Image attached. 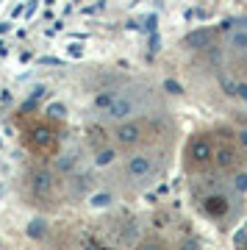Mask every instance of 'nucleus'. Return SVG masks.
<instances>
[{
	"label": "nucleus",
	"instance_id": "29",
	"mask_svg": "<svg viewBox=\"0 0 247 250\" xmlns=\"http://www.w3.org/2000/svg\"><path fill=\"white\" fill-rule=\"evenodd\" d=\"M34 11H36V0H31V6H28V9H25V14H28V17H31Z\"/></svg>",
	"mask_w": 247,
	"mask_h": 250
},
{
	"label": "nucleus",
	"instance_id": "10",
	"mask_svg": "<svg viewBox=\"0 0 247 250\" xmlns=\"http://www.w3.org/2000/svg\"><path fill=\"white\" fill-rule=\"evenodd\" d=\"M34 189H36V192H50V189H53V178H50V172H44V170L34 172Z\"/></svg>",
	"mask_w": 247,
	"mask_h": 250
},
{
	"label": "nucleus",
	"instance_id": "16",
	"mask_svg": "<svg viewBox=\"0 0 247 250\" xmlns=\"http://www.w3.org/2000/svg\"><path fill=\"white\" fill-rule=\"evenodd\" d=\"M220 86H222V92H225L228 98H236V81H233V78H228V75H220Z\"/></svg>",
	"mask_w": 247,
	"mask_h": 250
},
{
	"label": "nucleus",
	"instance_id": "11",
	"mask_svg": "<svg viewBox=\"0 0 247 250\" xmlns=\"http://www.w3.org/2000/svg\"><path fill=\"white\" fill-rule=\"evenodd\" d=\"M31 139H34V145H50V139H53V134H50V128H42V125H36L34 131H31Z\"/></svg>",
	"mask_w": 247,
	"mask_h": 250
},
{
	"label": "nucleus",
	"instance_id": "2",
	"mask_svg": "<svg viewBox=\"0 0 247 250\" xmlns=\"http://www.w3.org/2000/svg\"><path fill=\"white\" fill-rule=\"evenodd\" d=\"M203 211L211 220H222V217H228V211H230V200L225 195H220V192H214V195H208L203 200Z\"/></svg>",
	"mask_w": 247,
	"mask_h": 250
},
{
	"label": "nucleus",
	"instance_id": "4",
	"mask_svg": "<svg viewBox=\"0 0 247 250\" xmlns=\"http://www.w3.org/2000/svg\"><path fill=\"white\" fill-rule=\"evenodd\" d=\"M189 159L197 161V164H206V161L214 159V147L206 136H197L192 145H189Z\"/></svg>",
	"mask_w": 247,
	"mask_h": 250
},
{
	"label": "nucleus",
	"instance_id": "12",
	"mask_svg": "<svg viewBox=\"0 0 247 250\" xmlns=\"http://www.w3.org/2000/svg\"><path fill=\"white\" fill-rule=\"evenodd\" d=\"M89 206L92 208H106V206H111V195L108 192H95V195L89 197Z\"/></svg>",
	"mask_w": 247,
	"mask_h": 250
},
{
	"label": "nucleus",
	"instance_id": "23",
	"mask_svg": "<svg viewBox=\"0 0 247 250\" xmlns=\"http://www.w3.org/2000/svg\"><path fill=\"white\" fill-rule=\"evenodd\" d=\"M156 25H159V17H156V14H150V17L144 20V28H150V31H156Z\"/></svg>",
	"mask_w": 247,
	"mask_h": 250
},
{
	"label": "nucleus",
	"instance_id": "13",
	"mask_svg": "<svg viewBox=\"0 0 247 250\" xmlns=\"http://www.w3.org/2000/svg\"><path fill=\"white\" fill-rule=\"evenodd\" d=\"M56 167H59V172H72V167H75V153H64L62 159L56 161Z\"/></svg>",
	"mask_w": 247,
	"mask_h": 250
},
{
	"label": "nucleus",
	"instance_id": "1",
	"mask_svg": "<svg viewBox=\"0 0 247 250\" xmlns=\"http://www.w3.org/2000/svg\"><path fill=\"white\" fill-rule=\"evenodd\" d=\"M225 47L239 59H247V22H236V28L225 34Z\"/></svg>",
	"mask_w": 247,
	"mask_h": 250
},
{
	"label": "nucleus",
	"instance_id": "5",
	"mask_svg": "<svg viewBox=\"0 0 247 250\" xmlns=\"http://www.w3.org/2000/svg\"><path fill=\"white\" fill-rule=\"evenodd\" d=\"M125 170H128V175H131V178L142 181V178H147V175L153 172V161L147 159V156H131V159H128V164H125Z\"/></svg>",
	"mask_w": 247,
	"mask_h": 250
},
{
	"label": "nucleus",
	"instance_id": "27",
	"mask_svg": "<svg viewBox=\"0 0 247 250\" xmlns=\"http://www.w3.org/2000/svg\"><path fill=\"white\" fill-rule=\"evenodd\" d=\"M233 242H236V245H242V242H247V233H245V231H239L236 236H233Z\"/></svg>",
	"mask_w": 247,
	"mask_h": 250
},
{
	"label": "nucleus",
	"instance_id": "28",
	"mask_svg": "<svg viewBox=\"0 0 247 250\" xmlns=\"http://www.w3.org/2000/svg\"><path fill=\"white\" fill-rule=\"evenodd\" d=\"M125 28H128V31H131V28L136 31V28H139V22H136V20H128V22H125Z\"/></svg>",
	"mask_w": 247,
	"mask_h": 250
},
{
	"label": "nucleus",
	"instance_id": "18",
	"mask_svg": "<svg viewBox=\"0 0 247 250\" xmlns=\"http://www.w3.org/2000/svg\"><path fill=\"white\" fill-rule=\"evenodd\" d=\"M114 98H117V95H111V92H100V95L95 98V106L106 111V108L111 106V103H114Z\"/></svg>",
	"mask_w": 247,
	"mask_h": 250
},
{
	"label": "nucleus",
	"instance_id": "7",
	"mask_svg": "<svg viewBox=\"0 0 247 250\" xmlns=\"http://www.w3.org/2000/svg\"><path fill=\"white\" fill-rule=\"evenodd\" d=\"M106 114L111 117V120H120V123H123V120H128V117L133 114V103L125 100V98H114V103L106 108Z\"/></svg>",
	"mask_w": 247,
	"mask_h": 250
},
{
	"label": "nucleus",
	"instance_id": "8",
	"mask_svg": "<svg viewBox=\"0 0 247 250\" xmlns=\"http://www.w3.org/2000/svg\"><path fill=\"white\" fill-rule=\"evenodd\" d=\"M214 161H217L220 170H230V167L236 164V150H233L230 145H222V147L214 150Z\"/></svg>",
	"mask_w": 247,
	"mask_h": 250
},
{
	"label": "nucleus",
	"instance_id": "15",
	"mask_svg": "<svg viewBox=\"0 0 247 250\" xmlns=\"http://www.w3.org/2000/svg\"><path fill=\"white\" fill-rule=\"evenodd\" d=\"M44 111H47V117H53V120H64L67 117V106L64 103H50Z\"/></svg>",
	"mask_w": 247,
	"mask_h": 250
},
{
	"label": "nucleus",
	"instance_id": "25",
	"mask_svg": "<svg viewBox=\"0 0 247 250\" xmlns=\"http://www.w3.org/2000/svg\"><path fill=\"white\" fill-rule=\"evenodd\" d=\"M44 92H47V89H44V86H34V92H31V98H44Z\"/></svg>",
	"mask_w": 247,
	"mask_h": 250
},
{
	"label": "nucleus",
	"instance_id": "17",
	"mask_svg": "<svg viewBox=\"0 0 247 250\" xmlns=\"http://www.w3.org/2000/svg\"><path fill=\"white\" fill-rule=\"evenodd\" d=\"M114 159H117V153L111 150V147H108V150H100V153H97L95 164H97V167H108V164H111Z\"/></svg>",
	"mask_w": 247,
	"mask_h": 250
},
{
	"label": "nucleus",
	"instance_id": "9",
	"mask_svg": "<svg viewBox=\"0 0 247 250\" xmlns=\"http://www.w3.org/2000/svg\"><path fill=\"white\" fill-rule=\"evenodd\" d=\"M25 233H28V236H31V239H34V242H42L44 236H47V223H44L42 217H34V220L28 223Z\"/></svg>",
	"mask_w": 247,
	"mask_h": 250
},
{
	"label": "nucleus",
	"instance_id": "26",
	"mask_svg": "<svg viewBox=\"0 0 247 250\" xmlns=\"http://www.w3.org/2000/svg\"><path fill=\"white\" fill-rule=\"evenodd\" d=\"M239 142H242V147L247 150V128H245V131H239Z\"/></svg>",
	"mask_w": 247,
	"mask_h": 250
},
{
	"label": "nucleus",
	"instance_id": "21",
	"mask_svg": "<svg viewBox=\"0 0 247 250\" xmlns=\"http://www.w3.org/2000/svg\"><path fill=\"white\" fill-rule=\"evenodd\" d=\"M167 223H169L167 214H156L153 217V225H156V228H167Z\"/></svg>",
	"mask_w": 247,
	"mask_h": 250
},
{
	"label": "nucleus",
	"instance_id": "14",
	"mask_svg": "<svg viewBox=\"0 0 247 250\" xmlns=\"http://www.w3.org/2000/svg\"><path fill=\"white\" fill-rule=\"evenodd\" d=\"M230 187H233V192L245 195V192H247V172H236L233 181H230Z\"/></svg>",
	"mask_w": 247,
	"mask_h": 250
},
{
	"label": "nucleus",
	"instance_id": "24",
	"mask_svg": "<svg viewBox=\"0 0 247 250\" xmlns=\"http://www.w3.org/2000/svg\"><path fill=\"white\" fill-rule=\"evenodd\" d=\"M70 56H72V59H81V56H83V47H81V45H70Z\"/></svg>",
	"mask_w": 247,
	"mask_h": 250
},
{
	"label": "nucleus",
	"instance_id": "3",
	"mask_svg": "<svg viewBox=\"0 0 247 250\" xmlns=\"http://www.w3.org/2000/svg\"><path fill=\"white\" fill-rule=\"evenodd\" d=\"M184 45L192 47V50H211L214 47V31L211 28H197L192 34H186Z\"/></svg>",
	"mask_w": 247,
	"mask_h": 250
},
{
	"label": "nucleus",
	"instance_id": "22",
	"mask_svg": "<svg viewBox=\"0 0 247 250\" xmlns=\"http://www.w3.org/2000/svg\"><path fill=\"white\" fill-rule=\"evenodd\" d=\"M233 28H236V20H222V22H220L222 34H228V31H233Z\"/></svg>",
	"mask_w": 247,
	"mask_h": 250
},
{
	"label": "nucleus",
	"instance_id": "6",
	"mask_svg": "<svg viewBox=\"0 0 247 250\" xmlns=\"http://www.w3.org/2000/svg\"><path fill=\"white\" fill-rule=\"evenodd\" d=\"M114 136H117V142L120 145H128V147H131V145H136L142 139V128L136 123H120L117 125V131H114Z\"/></svg>",
	"mask_w": 247,
	"mask_h": 250
},
{
	"label": "nucleus",
	"instance_id": "20",
	"mask_svg": "<svg viewBox=\"0 0 247 250\" xmlns=\"http://www.w3.org/2000/svg\"><path fill=\"white\" fill-rule=\"evenodd\" d=\"M236 98L247 103V83H245V81H236Z\"/></svg>",
	"mask_w": 247,
	"mask_h": 250
},
{
	"label": "nucleus",
	"instance_id": "19",
	"mask_svg": "<svg viewBox=\"0 0 247 250\" xmlns=\"http://www.w3.org/2000/svg\"><path fill=\"white\" fill-rule=\"evenodd\" d=\"M164 92H169V95H181V83H178V81H172V78H167L164 81Z\"/></svg>",
	"mask_w": 247,
	"mask_h": 250
}]
</instances>
